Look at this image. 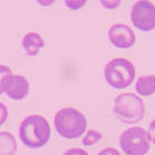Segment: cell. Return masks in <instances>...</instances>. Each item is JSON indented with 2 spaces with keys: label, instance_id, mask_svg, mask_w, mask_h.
Wrapping results in <instances>:
<instances>
[{
  "label": "cell",
  "instance_id": "obj_8",
  "mask_svg": "<svg viewBox=\"0 0 155 155\" xmlns=\"http://www.w3.org/2000/svg\"><path fill=\"white\" fill-rule=\"evenodd\" d=\"M107 38L114 47L119 49H130L135 43V33L129 26L114 23L107 31Z\"/></svg>",
  "mask_w": 155,
  "mask_h": 155
},
{
  "label": "cell",
  "instance_id": "obj_9",
  "mask_svg": "<svg viewBox=\"0 0 155 155\" xmlns=\"http://www.w3.org/2000/svg\"><path fill=\"white\" fill-rule=\"evenodd\" d=\"M43 47H45V40L37 32H28L22 38V48L30 57L38 55Z\"/></svg>",
  "mask_w": 155,
  "mask_h": 155
},
{
  "label": "cell",
  "instance_id": "obj_2",
  "mask_svg": "<svg viewBox=\"0 0 155 155\" xmlns=\"http://www.w3.org/2000/svg\"><path fill=\"white\" fill-rule=\"evenodd\" d=\"M54 127L63 139L77 140L85 133L87 122L79 110L74 107H63L55 113Z\"/></svg>",
  "mask_w": 155,
  "mask_h": 155
},
{
  "label": "cell",
  "instance_id": "obj_4",
  "mask_svg": "<svg viewBox=\"0 0 155 155\" xmlns=\"http://www.w3.org/2000/svg\"><path fill=\"white\" fill-rule=\"evenodd\" d=\"M135 67L124 58H115L107 62L104 68V79L107 83L116 90L130 87L135 79Z\"/></svg>",
  "mask_w": 155,
  "mask_h": 155
},
{
  "label": "cell",
  "instance_id": "obj_7",
  "mask_svg": "<svg viewBox=\"0 0 155 155\" xmlns=\"http://www.w3.org/2000/svg\"><path fill=\"white\" fill-rule=\"evenodd\" d=\"M2 91L11 100L21 101L28 97L30 85L25 77L11 73L2 80Z\"/></svg>",
  "mask_w": 155,
  "mask_h": 155
},
{
  "label": "cell",
  "instance_id": "obj_20",
  "mask_svg": "<svg viewBox=\"0 0 155 155\" xmlns=\"http://www.w3.org/2000/svg\"><path fill=\"white\" fill-rule=\"evenodd\" d=\"M37 2L42 7H49L55 2V0H37Z\"/></svg>",
  "mask_w": 155,
  "mask_h": 155
},
{
  "label": "cell",
  "instance_id": "obj_18",
  "mask_svg": "<svg viewBox=\"0 0 155 155\" xmlns=\"http://www.w3.org/2000/svg\"><path fill=\"white\" fill-rule=\"evenodd\" d=\"M147 133H149V136H150V140H151V142H152L153 144L155 145V119L153 120L152 122L150 123L149 131H147Z\"/></svg>",
  "mask_w": 155,
  "mask_h": 155
},
{
  "label": "cell",
  "instance_id": "obj_1",
  "mask_svg": "<svg viewBox=\"0 0 155 155\" xmlns=\"http://www.w3.org/2000/svg\"><path fill=\"white\" fill-rule=\"evenodd\" d=\"M51 127L48 120L41 115H29L23 120L19 127L21 142L29 149H41L49 142Z\"/></svg>",
  "mask_w": 155,
  "mask_h": 155
},
{
  "label": "cell",
  "instance_id": "obj_15",
  "mask_svg": "<svg viewBox=\"0 0 155 155\" xmlns=\"http://www.w3.org/2000/svg\"><path fill=\"white\" fill-rule=\"evenodd\" d=\"M12 72H11V69L9 67H7L5 64H0V94L3 93L2 91V80L7 75L11 74Z\"/></svg>",
  "mask_w": 155,
  "mask_h": 155
},
{
  "label": "cell",
  "instance_id": "obj_12",
  "mask_svg": "<svg viewBox=\"0 0 155 155\" xmlns=\"http://www.w3.org/2000/svg\"><path fill=\"white\" fill-rule=\"evenodd\" d=\"M103 135L102 133H100L99 131H95V130H89L85 132L83 139H82V144L84 146H91L97 144V142H100L102 140Z\"/></svg>",
  "mask_w": 155,
  "mask_h": 155
},
{
  "label": "cell",
  "instance_id": "obj_19",
  "mask_svg": "<svg viewBox=\"0 0 155 155\" xmlns=\"http://www.w3.org/2000/svg\"><path fill=\"white\" fill-rule=\"evenodd\" d=\"M97 155H121V153L113 147H107V149L101 150Z\"/></svg>",
  "mask_w": 155,
  "mask_h": 155
},
{
  "label": "cell",
  "instance_id": "obj_6",
  "mask_svg": "<svg viewBox=\"0 0 155 155\" xmlns=\"http://www.w3.org/2000/svg\"><path fill=\"white\" fill-rule=\"evenodd\" d=\"M131 21L136 29L150 32L155 29V5L150 0H139L131 9Z\"/></svg>",
  "mask_w": 155,
  "mask_h": 155
},
{
  "label": "cell",
  "instance_id": "obj_10",
  "mask_svg": "<svg viewBox=\"0 0 155 155\" xmlns=\"http://www.w3.org/2000/svg\"><path fill=\"white\" fill-rule=\"evenodd\" d=\"M136 93L141 97H151L155 93V77L154 75H142L136 81Z\"/></svg>",
  "mask_w": 155,
  "mask_h": 155
},
{
  "label": "cell",
  "instance_id": "obj_14",
  "mask_svg": "<svg viewBox=\"0 0 155 155\" xmlns=\"http://www.w3.org/2000/svg\"><path fill=\"white\" fill-rule=\"evenodd\" d=\"M122 0H100V3L103 8L107 10H114L119 8Z\"/></svg>",
  "mask_w": 155,
  "mask_h": 155
},
{
  "label": "cell",
  "instance_id": "obj_11",
  "mask_svg": "<svg viewBox=\"0 0 155 155\" xmlns=\"http://www.w3.org/2000/svg\"><path fill=\"white\" fill-rule=\"evenodd\" d=\"M17 152V140L12 133L0 132V155H15Z\"/></svg>",
  "mask_w": 155,
  "mask_h": 155
},
{
  "label": "cell",
  "instance_id": "obj_13",
  "mask_svg": "<svg viewBox=\"0 0 155 155\" xmlns=\"http://www.w3.org/2000/svg\"><path fill=\"white\" fill-rule=\"evenodd\" d=\"M63 2L70 10H79L85 6L87 0H63Z\"/></svg>",
  "mask_w": 155,
  "mask_h": 155
},
{
  "label": "cell",
  "instance_id": "obj_5",
  "mask_svg": "<svg viewBox=\"0 0 155 155\" xmlns=\"http://www.w3.org/2000/svg\"><path fill=\"white\" fill-rule=\"evenodd\" d=\"M120 146L126 155H146L151 147L149 133L141 126H132L121 134Z\"/></svg>",
  "mask_w": 155,
  "mask_h": 155
},
{
  "label": "cell",
  "instance_id": "obj_3",
  "mask_svg": "<svg viewBox=\"0 0 155 155\" xmlns=\"http://www.w3.org/2000/svg\"><path fill=\"white\" fill-rule=\"evenodd\" d=\"M113 113L123 123L135 124L145 115V104L139 95L127 92L117 95L113 103Z\"/></svg>",
  "mask_w": 155,
  "mask_h": 155
},
{
  "label": "cell",
  "instance_id": "obj_16",
  "mask_svg": "<svg viewBox=\"0 0 155 155\" xmlns=\"http://www.w3.org/2000/svg\"><path fill=\"white\" fill-rule=\"evenodd\" d=\"M8 119V109L3 103L0 102V125H2Z\"/></svg>",
  "mask_w": 155,
  "mask_h": 155
},
{
  "label": "cell",
  "instance_id": "obj_17",
  "mask_svg": "<svg viewBox=\"0 0 155 155\" xmlns=\"http://www.w3.org/2000/svg\"><path fill=\"white\" fill-rule=\"evenodd\" d=\"M63 155H89V153L83 149L74 147V149H70L68 151H65Z\"/></svg>",
  "mask_w": 155,
  "mask_h": 155
}]
</instances>
